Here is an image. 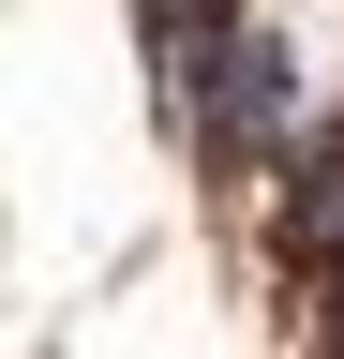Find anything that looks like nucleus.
<instances>
[{
	"instance_id": "nucleus-1",
	"label": "nucleus",
	"mask_w": 344,
	"mask_h": 359,
	"mask_svg": "<svg viewBox=\"0 0 344 359\" xmlns=\"http://www.w3.org/2000/svg\"><path fill=\"white\" fill-rule=\"evenodd\" d=\"M180 105H195L209 150H270L284 105H299V75H284V45H270V30H209L195 60H180Z\"/></svg>"
}]
</instances>
